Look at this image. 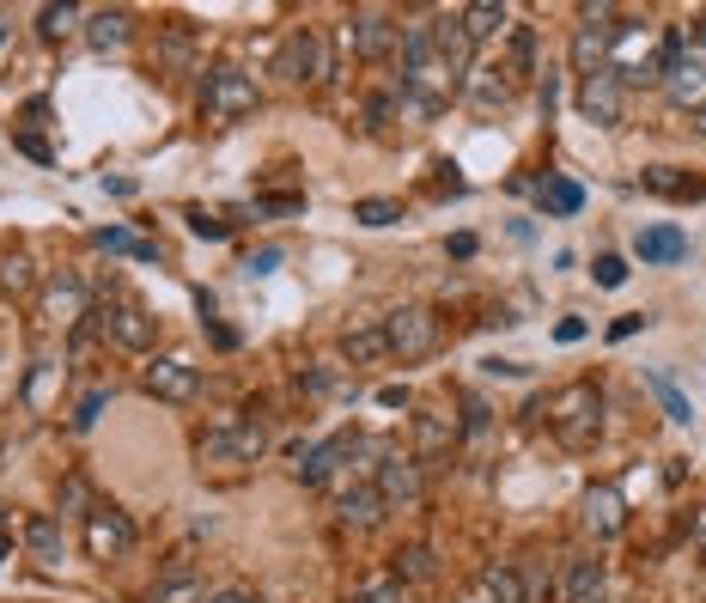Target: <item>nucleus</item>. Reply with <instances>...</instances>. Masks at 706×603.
<instances>
[{
	"label": "nucleus",
	"mask_w": 706,
	"mask_h": 603,
	"mask_svg": "<svg viewBox=\"0 0 706 603\" xmlns=\"http://www.w3.org/2000/svg\"><path fill=\"white\" fill-rule=\"evenodd\" d=\"M396 43H402V86H396L402 110H415V116H439V110L463 92V79L439 62V49H432V18L402 25Z\"/></svg>",
	"instance_id": "f257e3e1"
},
{
	"label": "nucleus",
	"mask_w": 706,
	"mask_h": 603,
	"mask_svg": "<svg viewBox=\"0 0 706 603\" xmlns=\"http://www.w3.org/2000/svg\"><path fill=\"white\" fill-rule=\"evenodd\" d=\"M549 420H554V434H560V445H572V451L597 445V434H603V397L591 385H567L560 397L549 402Z\"/></svg>",
	"instance_id": "f03ea898"
},
{
	"label": "nucleus",
	"mask_w": 706,
	"mask_h": 603,
	"mask_svg": "<svg viewBox=\"0 0 706 603\" xmlns=\"http://www.w3.org/2000/svg\"><path fill=\"white\" fill-rule=\"evenodd\" d=\"M256 110V79L244 67H207L201 79V116L207 123H244Z\"/></svg>",
	"instance_id": "7ed1b4c3"
},
{
	"label": "nucleus",
	"mask_w": 706,
	"mask_h": 603,
	"mask_svg": "<svg viewBox=\"0 0 706 603\" xmlns=\"http://www.w3.org/2000/svg\"><path fill=\"white\" fill-rule=\"evenodd\" d=\"M92 317H98V329H104L116 348H128V354H147V348L159 341V317L147 305H135V299H104Z\"/></svg>",
	"instance_id": "20e7f679"
},
{
	"label": "nucleus",
	"mask_w": 706,
	"mask_h": 603,
	"mask_svg": "<svg viewBox=\"0 0 706 603\" xmlns=\"http://www.w3.org/2000/svg\"><path fill=\"white\" fill-rule=\"evenodd\" d=\"M196 451L201 464H256L268 451V434H262V420H231V427H207Z\"/></svg>",
	"instance_id": "39448f33"
},
{
	"label": "nucleus",
	"mask_w": 706,
	"mask_h": 603,
	"mask_svg": "<svg viewBox=\"0 0 706 603\" xmlns=\"http://www.w3.org/2000/svg\"><path fill=\"white\" fill-rule=\"evenodd\" d=\"M384 341H390V354H402V360H427L439 348V317L427 305H396L384 317Z\"/></svg>",
	"instance_id": "423d86ee"
},
{
	"label": "nucleus",
	"mask_w": 706,
	"mask_h": 603,
	"mask_svg": "<svg viewBox=\"0 0 706 603\" xmlns=\"http://www.w3.org/2000/svg\"><path fill=\"white\" fill-rule=\"evenodd\" d=\"M615 7H584L579 13V37H572V67L579 79H591L597 67H609V43H615Z\"/></svg>",
	"instance_id": "0eeeda50"
},
{
	"label": "nucleus",
	"mask_w": 706,
	"mask_h": 603,
	"mask_svg": "<svg viewBox=\"0 0 706 603\" xmlns=\"http://www.w3.org/2000/svg\"><path fill=\"white\" fill-rule=\"evenodd\" d=\"M579 116L597 123V128H621V116H628V86H621L615 67H597L591 79H579Z\"/></svg>",
	"instance_id": "6e6552de"
},
{
	"label": "nucleus",
	"mask_w": 706,
	"mask_h": 603,
	"mask_svg": "<svg viewBox=\"0 0 706 603\" xmlns=\"http://www.w3.org/2000/svg\"><path fill=\"white\" fill-rule=\"evenodd\" d=\"M86 549H92L98 561H116L135 549V518H128L123 506H92L86 512Z\"/></svg>",
	"instance_id": "1a4fd4ad"
},
{
	"label": "nucleus",
	"mask_w": 706,
	"mask_h": 603,
	"mask_svg": "<svg viewBox=\"0 0 706 603\" xmlns=\"http://www.w3.org/2000/svg\"><path fill=\"white\" fill-rule=\"evenodd\" d=\"M353 451H360V434H336V439H323V445H299L292 451V476L305 481V488H317V481H329L348 464Z\"/></svg>",
	"instance_id": "9d476101"
},
{
	"label": "nucleus",
	"mask_w": 706,
	"mask_h": 603,
	"mask_svg": "<svg viewBox=\"0 0 706 603\" xmlns=\"http://www.w3.org/2000/svg\"><path fill=\"white\" fill-rule=\"evenodd\" d=\"M140 385H147V397H159V402H177V409H184V402H196L201 397V372L189 366V360H153V366L140 372Z\"/></svg>",
	"instance_id": "9b49d317"
},
{
	"label": "nucleus",
	"mask_w": 706,
	"mask_h": 603,
	"mask_svg": "<svg viewBox=\"0 0 706 603\" xmlns=\"http://www.w3.org/2000/svg\"><path fill=\"white\" fill-rule=\"evenodd\" d=\"M280 79H329V43L317 32H292L280 43V62H275Z\"/></svg>",
	"instance_id": "f8f14e48"
},
{
	"label": "nucleus",
	"mask_w": 706,
	"mask_h": 603,
	"mask_svg": "<svg viewBox=\"0 0 706 603\" xmlns=\"http://www.w3.org/2000/svg\"><path fill=\"white\" fill-rule=\"evenodd\" d=\"M463 98L481 110V116H493V110H506L512 98H518V74H512L506 62H488V67H469V79H463Z\"/></svg>",
	"instance_id": "ddd939ff"
},
{
	"label": "nucleus",
	"mask_w": 706,
	"mask_h": 603,
	"mask_svg": "<svg viewBox=\"0 0 706 603\" xmlns=\"http://www.w3.org/2000/svg\"><path fill=\"white\" fill-rule=\"evenodd\" d=\"M348 43L360 62H384L390 49H396V25H390L384 7H360V13L348 18Z\"/></svg>",
	"instance_id": "4468645a"
},
{
	"label": "nucleus",
	"mask_w": 706,
	"mask_h": 603,
	"mask_svg": "<svg viewBox=\"0 0 706 603\" xmlns=\"http://www.w3.org/2000/svg\"><path fill=\"white\" fill-rule=\"evenodd\" d=\"M378 494H384V506H415L420 494H427V476H420V457H402V451H390L384 464H378V481H371Z\"/></svg>",
	"instance_id": "2eb2a0df"
},
{
	"label": "nucleus",
	"mask_w": 706,
	"mask_h": 603,
	"mask_svg": "<svg viewBox=\"0 0 706 603\" xmlns=\"http://www.w3.org/2000/svg\"><path fill=\"white\" fill-rule=\"evenodd\" d=\"M432 49H439V62H445L457 79H469L476 43H469V32H463V18H457V13H432Z\"/></svg>",
	"instance_id": "dca6fc26"
},
{
	"label": "nucleus",
	"mask_w": 706,
	"mask_h": 603,
	"mask_svg": "<svg viewBox=\"0 0 706 603\" xmlns=\"http://www.w3.org/2000/svg\"><path fill=\"white\" fill-rule=\"evenodd\" d=\"M451 445H457V427H451V415H439V409L415 415V457H420V464H439Z\"/></svg>",
	"instance_id": "f3484780"
},
{
	"label": "nucleus",
	"mask_w": 706,
	"mask_h": 603,
	"mask_svg": "<svg viewBox=\"0 0 706 603\" xmlns=\"http://www.w3.org/2000/svg\"><path fill=\"white\" fill-rule=\"evenodd\" d=\"M664 92H670L676 110H701L706 104V62L701 55H682V67L664 74Z\"/></svg>",
	"instance_id": "a211bd4d"
},
{
	"label": "nucleus",
	"mask_w": 706,
	"mask_h": 603,
	"mask_svg": "<svg viewBox=\"0 0 706 603\" xmlns=\"http://www.w3.org/2000/svg\"><path fill=\"white\" fill-rule=\"evenodd\" d=\"M633 250H640V263H682L689 256V233H676V226H640Z\"/></svg>",
	"instance_id": "6ab92c4d"
},
{
	"label": "nucleus",
	"mask_w": 706,
	"mask_h": 603,
	"mask_svg": "<svg viewBox=\"0 0 706 603\" xmlns=\"http://www.w3.org/2000/svg\"><path fill=\"white\" fill-rule=\"evenodd\" d=\"M584 530L597 542H609L615 530H621V494H615V488H591V494H584Z\"/></svg>",
	"instance_id": "aec40b11"
},
{
	"label": "nucleus",
	"mask_w": 706,
	"mask_h": 603,
	"mask_svg": "<svg viewBox=\"0 0 706 603\" xmlns=\"http://www.w3.org/2000/svg\"><path fill=\"white\" fill-rule=\"evenodd\" d=\"M336 512H341V525H353V530H371V525H378V518H384V494L360 481V488H348V494L336 500Z\"/></svg>",
	"instance_id": "412c9836"
},
{
	"label": "nucleus",
	"mask_w": 706,
	"mask_h": 603,
	"mask_svg": "<svg viewBox=\"0 0 706 603\" xmlns=\"http://www.w3.org/2000/svg\"><path fill=\"white\" fill-rule=\"evenodd\" d=\"M640 184L652 189V196H664V201H694V196H706V184L682 177L676 165H645V171H640Z\"/></svg>",
	"instance_id": "4be33fe9"
},
{
	"label": "nucleus",
	"mask_w": 706,
	"mask_h": 603,
	"mask_svg": "<svg viewBox=\"0 0 706 603\" xmlns=\"http://www.w3.org/2000/svg\"><path fill=\"white\" fill-rule=\"evenodd\" d=\"M432 573H439V561H432L427 542H408V549L390 555V579H396V586H427Z\"/></svg>",
	"instance_id": "5701e85b"
},
{
	"label": "nucleus",
	"mask_w": 706,
	"mask_h": 603,
	"mask_svg": "<svg viewBox=\"0 0 706 603\" xmlns=\"http://www.w3.org/2000/svg\"><path fill=\"white\" fill-rule=\"evenodd\" d=\"M25 549H31L43 567H55V561H62V525H55L49 512H31V518H25Z\"/></svg>",
	"instance_id": "b1692460"
},
{
	"label": "nucleus",
	"mask_w": 706,
	"mask_h": 603,
	"mask_svg": "<svg viewBox=\"0 0 706 603\" xmlns=\"http://www.w3.org/2000/svg\"><path fill=\"white\" fill-rule=\"evenodd\" d=\"M567 603H603V591H609V579H603V561H572L567 567Z\"/></svg>",
	"instance_id": "393cba45"
},
{
	"label": "nucleus",
	"mask_w": 706,
	"mask_h": 603,
	"mask_svg": "<svg viewBox=\"0 0 706 603\" xmlns=\"http://www.w3.org/2000/svg\"><path fill=\"white\" fill-rule=\"evenodd\" d=\"M49 311L62 324H79V317H92V299H86V287L74 275H62V280H49Z\"/></svg>",
	"instance_id": "a878e982"
},
{
	"label": "nucleus",
	"mask_w": 706,
	"mask_h": 603,
	"mask_svg": "<svg viewBox=\"0 0 706 603\" xmlns=\"http://www.w3.org/2000/svg\"><path fill=\"white\" fill-rule=\"evenodd\" d=\"M86 37H92L98 55H116V49H128V37H135V18L128 13H98L92 25H86Z\"/></svg>",
	"instance_id": "bb28decb"
},
{
	"label": "nucleus",
	"mask_w": 706,
	"mask_h": 603,
	"mask_svg": "<svg viewBox=\"0 0 706 603\" xmlns=\"http://www.w3.org/2000/svg\"><path fill=\"white\" fill-rule=\"evenodd\" d=\"M341 354L353 360V366H371V360H384L390 354V341H384V324H360L341 336Z\"/></svg>",
	"instance_id": "cd10ccee"
},
{
	"label": "nucleus",
	"mask_w": 706,
	"mask_h": 603,
	"mask_svg": "<svg viewBox=\"0 0 706 603\" xmlns=\"http://www.w3.org/2000/svg\"><path fill=\"white\" fill-rule=\"evenodd\" d=\"M98 250H110V256H135V263H159V244L153 238H135L128 226H104V233H98Z\"/></svg>",
	"instance_id": "c85d7f7f"
},
{
	"label": "nucleus",
	"mask_w": 706,
	"mask_h": 603,
	"mask_svg": "<svg viewBox=\"0 0 706 603\" xmlns=\"http://www.w3.org/2000/svg\"><path fill=\"white\" fill-rule=\"evenodd\" d=\"M457 18H463V32H469V43H488V37L506 25V7H500V0H476V7H463Z\"/></svg>",
	"instance_id": "c756f323"
},
{
	"label": "nucleus",
	"mask_w": 706,
	"mask_h": 603,
	"mask_svg": "<svg viewBox=\"0 0 706 603\" xmlns=\"http://www.w3.org/2000/svg\"><path fill=\"white\" fill-rule=\"evenodd\" d=\"M645 390H652V397L664 402V415L676 420V427H689L694 420V409H689V397H682V390L670 385V378H664V372H645Z\"/></svg>",
	"instance_id": "7c9ffc66"
},
{
	"label": "nucleus",
	"mask_w": 706,
	"mask_h": 603,
	"mask_svg": "<svg viewBox=\"0 0 706 603\" xmlns=\"http://www.w3.org/2000/svg\"><path fill=\"white\" fill-rule=\"evenodd\" d=\"M542 201H549V214H579L584 208V189L572 184V177H549V184H542Z\"/></svg>",
	"instance_id": "2f4dec72"
},
{
	"label": "nucleus",
	"mask_w": 706,
	"mask_h": 603,
	"mask_svg": "<svg viewBox=\"0 0 706 603\" xmlns=\"http://www.w3.org/2000/svg\"><path fill=\"white\" fill-rule=\"evenodd\" d=\"M353 219H360V226H396V219H402V201L366 196V201H353Z\"/></svg>",
	"instance_id": "473e14b6"
},
{
	"label": "nucleus",
	"mask_w": 706,
	"mask_h": 603,
	"mask_svg": "<svg viewBox=\"0 0 706 603\" xmlns=\"http://www.w3.org/2000/svg\"><path fill=\"white\" fill-rule=\"evenodd\" d=\"M74 25H79V7H67V0H62V7H43V13H37V32H43L49 43H62Z\"/></svg>",
	"instance_id": "72a5a7b5"
},
{
	"label": "nucleus",
	"mask_w": 706,
	"mask_h": 603,
	"mask_svg": "<svg viewBox=\"0 0 706 603\" xmlns=\"http://www.w3.org/2000/svg\"><path fill=\"white\" fill-rule=\"evenodd\" d=\"M512 74H518V86H524V74H537V32H530V25H518V32H512Z\"/></svg>",
	"instance_id": "f704fd0d"
},
{
	"label": "nucleus",
	"mask_w": 706,
	"mask_h": 603,
	"mask_svg": "<svg viewBox=\"0 0 706 603\" xmlns=\"http://www.w3.org/2000/svg\"><path fill=\"white\" fill-rule=\"evenodd\" d=\"M104 409H110V390H86V397H79V409H74V434H92Z\"/></svg>",
	"instance_id": "c9c22d12"
},
{
	"label": "nucleus",
	"mask_w": 706,
	"mask_h": 603,
	"mask_svg": "<svg viewBox=\"0 0 706 603\" xmlns=\"http://www.w3.org/2000/svg\"><path fill=\"white\" fill-rule=\"evenodd\" d=\"M488 591L493 603H524V579L512 567H488Z\"/></svg>",
	"instance_id": "e433bc0d"
},
{
	"label": "nucleus",
	"mask_w": 706,
	"mask_h": 603,
	"mask_svg": "<svg viewBox=\"0 0 706 603\" xmlns=\"http://www.w3.org/2000/svg\"><path fill=\"white\" fill-rule=\"evenodd\" d=\"M396 110H402V92H371L366 98V128H390Z\"/></svg>",
	"instance_id": "4c0bfd02"
},
{
	"label": "nucleus",
	"mask_w": 706,
	"mask_h": 603,
	"mask_svg": "<svg viewBox=\"0 0 706 603\" xmlns=\"http://www.w3.org/2000/svg\"><path fill=\"white\" fill-rule=\"evenodd\" d=\"M153 603H201V586L189 573H177V579H165V586L153 591Z\"/></svg>",
	"instance_id": "58836bf2"
},
{
	"label": "nucleus",
	"mask_w": 706,
	"mask_h": 603,
	"mask_svg": "<svg viewBox=\"0 0 706 603\" xmlns=\"http://www.w3.org/2000/svg\"><path fill=\"white\" fill-rule=\"evenodd\" d=\"M0 287H7V293H31V263H25V256H7V263H0Z\"/></svg>",
	"instance_id": "ea45409f"
},
{
	"label": "nucleus",
	"mask_w": 706,
	"mask_h": 603,
	"mask_svg": "<svg viewBox=\"0 0 706 603\" xmlns=\"http://www.w3.org/2000/svg\"><path fill=\"white\" fill-rule=\"evenodd\" d=\"M196 305H201V329H207V341H214V348H238V336H231V329H226V324H219V317H214V299L201 293Z\"/></svg>",
	"instance_id": "a19ab883"
},
{
	"label": "nucleus",
	"mask_w": 706,
	"mask_h": 603,
	"mask_svg": "<svg viewBox=\"0 0 706 603\" xmlns=\"http://www.w3.org/2000/svg\"><path fill=\"white\" fill-rule=\"evenodd\" d=\"M189 233H196V238H226L231 233V219H214V214H207V208H189Z\"/></svg>",
	"instance_id": "79ce46f5"
},
{
	"label": "nucleus",
	"mask_w": 706,
	"mask_h": 603,
	"mask_svg": "<svg viewBox=\"0 0 706 603\" xmlns=\"http://www.w3.org/2000/svg\"><path fill=\"white\" fill-rule=\"evenodd\" d=\"M305 208V196H256V214L262 219H280V214H299Z\"/></svg>",
	"instance_id": "37998d69"
},
{
	"label": "nucleus",
	"mask_w": 706,
	"mask_h": 603,
	"mask_svg": "<svg viewBox=\"0 0 706 603\" xmlns=\"http://www.w3.org/2000/svg\"><path fill=\"white\" fill-rule=\"evenodd\" d=\"M353 603H402V586L396 579H371V586H360V598Z\"/></svg>",
	"instance_id": "c03bdc74"
},
{
	"label": "nucleus",
	"mask_w": 706,
	"mask_h": 603,
	"mask_svg": "<svg viewBox=\"0 0 706 603\" xmlns=\"http://www.w3.org/2000/svg\"><path fill=\"white\" fill-rule=\"evenodd\" d=\"M591 275H597V287H621V280H628V263H621V256H597Z\"/></svg>",
	"instance_id": "a18cd8bd"
},
{
	"label": "nucleus",
	"mask_w": 706,
	"mask_h": 603,
	"mask_svg": "<svg viewBox=\"0 0 706 603\" xmlns=\"http://www.w3.org/2000/svg\"><path fill=\"white\" fill-rule=\"evenodd\" d=\"M275 268H280V250H275V244L256 250V256H244V275H250V280H256V275H275Z\"/></svg>",
	"instance_id": "49530a36"
},
{
	"label": "nucleus",
	"mask_w": 706,
	"mask_h": 603,
	"mask_svg": "<svg viewBox=\"0 0 706 603\" xmlns=\"http://www.w3.org/2000/svg\"><path fill=\"white\" fill-rule=\"evenodd\" d=\"M62 506H74L79 518L92 512V500H86V481H79V476H67V481H62Z\"/></svg>",
	"instance_id": "de8ad7c7"
},
{
	"label": "nucleus",
	"mask_w": 706,
	"mask_h": 603,
	"mask_svg": "<svg viewBox=\"0 0 706 603\" xmlns=\"http://www.w3.org/2000/svg\"><path fill=\"white\" fill-rule=\"evenodd\" d=\"M481 427H488V409H481V402H476V397H463V434L476 439V434H481Z\"/></svg>",
	"instance_id": "09e8293b"
},
{
	"label": "nucleus",
	"mask_w": 706,
	"mask_h": 603,
	"mask_svg": "<svg viewBox=\"0 0 706 603\" xmlns=\"http://www.w3.org/2000/svg\"><path fill=\"white\" fill-rule=\"evenodd\" d=\"M640 324H645V311H628V317H615L609 336H615V341H628V336H640Z\"/></svg>",
	"instance_id": "8fccbe9b"
},
{
	"label": "nucleus",
	"mask_w": 706,
	"mask_h": 603,
	"mask_svg": "<svg viewBox=\"0 0 706 603\" xmlns=\"http://www.w3.org/2000/svg\"><path fill=\"white\" fill-rule=\"evenodd\" d=\"M299 385H305V390H317V397H323V390H329V385H336V378H329V372H305V378H299Z\"/></svg>",
	"instance_id": "3c124183"
},
{
	"label": "nucleus",
	"mask_w": 706,
	"mask_h": 603,
	"mask_svg": "<svg viewBox=\"0 0 706 603\" xmlns=\"http://www.w3.org/2000/svg\"><path fill=\"white\" fill-rule=\"evenodd\" d=\"M378 402H384V409H402V402H408V390H402V385H384V390H378Z\"/></svg>",
	"instance_id": "603ef678"
},
{
	"label": "nucleus",
	"mask_w": 706,
	"mask_h": 603,
	"mask_svg": "<svg viewBox=\"0 0 706 603\" xmlns=\"http://www.w3.org/2000/svg\"><path fill=\"white\" fill-rule=\"evenodd\" d=\"M207 603H262V598H256V591H214Z\"/></svg>",
	"instance_id": "864d4df0"
},
{
	"label": "nucleus",
	"mask_w": 706,
	"mask_h": 603,
	"mask_svg": "<svg viewBox=\"0 0 706 603\" xmlns=\"http://www.w3.org/2000/svg\"><path fill=\"white\" fill-rule=\"evenodd\" d=\"M554 336H560V341H579L584 324H579V317H560V329H554Z\"/></svg>",
	"instance_id": "5fc2aeb1"
},
{
	"label": "nucleus",
	"mask_w": 706,
	"mask_h": 603,
	"mask_svg": "<svg viewBox=\"0 0 706 603\" xmlns=\"http://www.w3.org/2000/svg\"><path fill=\"white\" fill-rule=\"evenodd\" d=\"M689 135H701V140H706V104H701V110H689Z\"/></svg>",
	"instance_id": "6e6d98bb"
},
{
	"label": "nucleus",
	"mask_w": 706,
	"mask_h": 603,
	"mask_svg": "<svg viewBox=\"0 0 706 603\" xmlns=\"http://www.w3.org/2000/svg\"><path fill=\"white\" fill-rule=\"evenodd\" d=\"M7 555H13V537H7V530H0V561H7Z\"/></svg>",
	"instance_id": "4d7b16f0"
},
{
	"label": "nucleus",
	"mask_w": 706,
	"mask_h": 603,
	"mask_svg": "<svg viewBox=\"0 0 706 603\" xmlns=\"http://www.w3.org/2000/svg\"><path fill=\"white\" fill-rule=\"evenodd\" d=\"M694 37H701V43H706V13H701V18H694Z\"/></svg>",
	"instance_id": "13d9d810"
},
{
	"label": "nucleus",
	"mask_w": 706,
	"mask_h": 603,
	"mask_svg": "<svg viewBox=\"0 0 706 603\" xmlns=\"http://www.w3.org/2000/svg\"><path fill=\"white\" fill-rule=\"evenodd\" d=\"M0 530H7V506H0Z\"/></svg>",
	"instance_id": "bf43d9fd"
}]
</instances>
